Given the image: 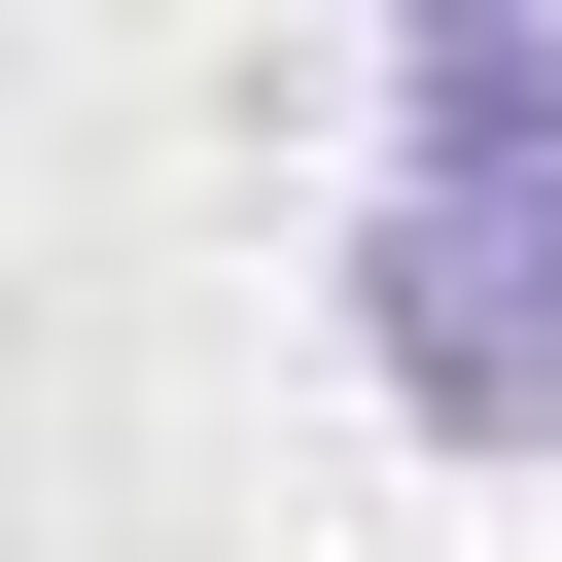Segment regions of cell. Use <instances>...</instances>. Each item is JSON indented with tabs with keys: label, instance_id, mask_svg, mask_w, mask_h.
I'll use <instances>...</instances> for the list:
<instances>
[{
	"label": "cell",
	"instance_id": "cell-2",
	"mask_svg": "<svg viewBox=\"0 0 562 562\" xmlns=\"http://www.w3.org/2000/svg\"><path fill=\"white\" fill-rule=\"evenodd\" d=\"M386 35H422V70H457V35H527V0H386Z\"/></svg>",
	"mask_w": 562,
	"mask_h": 562
},
{
	"label": "cell",
	"instance_id": "cell-1",
	"mask_svg": "<svg viewBox=\"0 0 562 562\" xmlns=\"http://www.w3.org/2000/svg\"><path fill=\"white\" fill-rule=\"evenodd\" d=\"M351 351H386V422L562 457V35H457L422 70L386 211H351Z\"/></svg>",
	"mask_w": 562,
	"mask_h": 562
}]
</instances>
